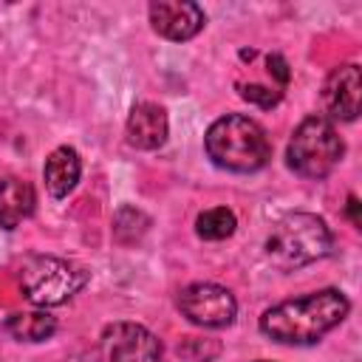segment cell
Returning a JSON list of instances; mask_svg holds the SVG:
<instances>
[{
	"label": "cell",
	"instance_id": "16",
	"mask_svg": "<svg viewBox=\"0 0 362 362\" xmlns=\"http://www.w3.org/2000/svg\"><path fill=\"white\" fill-rule=\"evenodd\" d=\"M269 74L280 82V88H283V85L288 82V76H291V74H288V65H286V59H283L280 54H272V57H269Z\"/></svg>",
	"mask_w": 362,
	"mask_h": 362
},
{
	"label": "cell",
	"instance_id": "14",
	"mask_svg": "<svg viewBox=\"0 0 362 362\" xmlns=\"http://www.w3.org/2000/svg\"><path fill=\"white\" fill-rule=\"evenodd\" d=\"M235 226H238L235 212L226 206H212L195 218V232L201 240H223L235 232Z\"/></svg>",
	"mask_w": 362,
	"mask_h": 362
},
{
	"label": "cell",
	"instance_id": "9",
	"mask_svg": "<svg viewBox=\"0 0 362 362\" xmlns=\"http://www.w3.org/2000/svg\"><path fill=\"white\" fill-rule=\"evenodd\" d=\"M359 99H362V71L356 62L339 65L328 74L322 88V102L328 113L339 122H354L359 116Z\"/></svg>",
	"mask_w": 362,
	"mask_h": 362
},
{
	"label": "cell",
	"instance_id": "13",
	"mask_svg": "<svg viewBox=\"0 0 362 362\" xmlns=\"http://www.w3.org/2000/svg\"><path fill=\"white\" fill-rule=\"evenodd\" d=\"M6 331L20 342H42L54 337L57 320L45 311H17L6 317Z\"/></svg>",
	"mask_w": 362,
	"mask_h": 362
},
{
	"label": "cell",
	"instance_id": "1",
	"mask_svg": "<svg viewBox=\"0 0 362 362\" xmlns=\"http://www.w3.org/2000/svg\"><path fill=\"white\" fill-rule=\"evenodd\" d=\"M351 311L339 288H320L294 300H283L260 314V334L283 345H314L337 328Z\"/></svg>",
	"mask_w": 362,
	"mask_h": 362
},
{
	"label": "cell",
	"instance_id": "8",
	"mask_svg": "<svg viewBox=\"0 0 362 362\" xmlns=\"http://www.w3.org/2000/svg\"><path fill=\"white\" fill-rule=\"evenodd\" d=\"M147 11H150L153 31L173 42L192 40L206 23L204 8L189 0H158V3H150Z\"/></svg>",
	"mask_w": 362,
	"mask_h": 362
},
{
	"label": "cell",
	"instance_id": "5",
	"mask_svg": "<svg viewBox=\"0 0 362 362\" xmlns=\"http://www.w3.org/2000/svg\"><path fill=\"white\" fill-rule=\"evenodd\" d=\"M90 280V272L74 260L54 255H34L20 266L23 297L40 308H54L79 294Z\"/></svg>",
	"mask_w": 362,
	"mask_h": 362
},
{
	"label": "cell",
	"instance_id": "7",
	"mask_svg": "<svg viewBox=\"0 0 362 362\" xmlns=\"http://www.w3.org/2000/svg\"><path fill=\"white\" fill-rule=\"evenodd\" d=\"M181 314L201 328H226L238 314L235 294L218 283H189L178 294Z\"/></svg>",
	"mask_w": 362,
	"mask_h": 362
},
{
	"label": "cell",
	"instance_id": "10",
	"mask_svg": "<svg viewBox=\"0 0 362 362\" xmlns=\"http://www.w3.org/2000/svg\"><path fill=\"white\" fill-rule=\"evenodd\" d=\"M170 133V122H167V110L156 102H139L133 105L127 124H124V136L127 144L136 150H158L167 141Z\"/></svg>",
	"mask_w": 362,
	"mask_h": 362
},
{
	"label": "cell",
	"instance_id": "2",
	"mask_svg": "<svg viewBox=\"0 0 362 362\" xmlns=\"http://www.w3.org/2000/svg\"><path fill=\"white\" fill-rule=\"evenodd\" d=\"M204 150L215 167L229 173H257L272 158L266 130L240 113H226L212 122L204 136Z\"/></svg>",
	"mask_w": 362,
	"mask_h": 362
},
{
	"label": "cell",
	"instance_id": "17",
	"mask_svg": "<svg viewBox=\"0 0 362 362\" xmlns=\"http://www.w3.org/2000/svg\"><path fill=\"white\" fill-rule=\"evenodd\" d=\"M348 215H351L354 226H359V223H362V221H359V201H356V195H351V198H348Z\"/></svg>",
	"mask_w": 362,
	"mask_h": 362
},
{
	"label": "cell",
	"instance_id": "15",
	"mask_svg": "<svg viewBox=\"0 0 362 362\" xmlns=\"http://www.w3.org/2000/svg\"><path fill=\"white\" fill-rule=\"evenodd\" d=\"M240 96H243L246 102L257 105V107H274V105L280 102L283 90H277V88H266V85L252 82V85H240Z\"/></svg>",
	"mask_w": 362,
	"mask_h": 362
},
{
	"label": "cell",
	"instance_id": "3",
	"mask_svg": "<svg viewBox=\"0 0 362 362\" xmlns=\"http://www.w3.org/2000/svg\"><path fill=\"white\" fill-rule=\"evenodd\" d=\"M334 235L314 212H291L280 218L266 238V257L280 272H294L322 260L331 252Z\"/></svg>",
	"mask_w": 362,
	"mask_h": 362
},
{
	"label": "cell",
	"instance_id": "12",
	"mask_svg": "<svg viewBox=\"0 0 362 362\" xmlns=\"http://www.w3.org/2000/svg\"><path fill=\"white\" fill-rule=\"evenodd\" d=\"M79 173H82V158L74 147L62 144L57 147L48 158H45V167H42V178H45V187L54 198H65L76 181H79Z\"/></svg>",
	"mask_w": 362,
	"mask_h": 362
},
{
	"label": "cell",
	"instance_id": "4",
	"mask_svg": "<svg viewBox=\"0 0 362 362\" xmlns=\"http://www.w3.org/2000/svg\"><path fill=\"white\" fill-rule=\"evenodd\" d=\"M345 156V141L331 119L325 116H305L286 147V164L303 178H325Z\"/></svg>",
	"mask_w": 362,
	"mask_h": 362
},
{
	"label": "cell",
	"instance_id": "6",
	"mask_svg": "<svg viewBox=\"0 0 362 362\" xmlns=\"http://www.w3.org/2000/svg\"><path fill=\"white\" fill-rule=\"evenodd\" d=\"M93 362H164L161 342L139 322H113L102 331Z\"/></svg>",
	"mask_w": 362,
	"mask_h": 362
},
{
	"label": "cell",
	"instance_id": "18",
	"mask_svg": "<svg viewBox=\"0 0 362 362\" xmlns=\"http://www.w3.org/2000/svg\"><path fill=\"white\" fill-rule=\"evenodd\" d=\"M257 362H266V359H257Z\"/></svg>",
	"mask_w": 362,
	"mask_h": 362
},
{
	"label": "cell",
	"instance_id": "11",
	"mask_svg": "<svg viewBox=\"0 0 362 362\" xmlns=\"http://www.w3.org/2000/svg\"><path fill=\"white\" fill-rule=\"evenodd\" d=\"M37 206V192L25 178L8 175L0 181V226L3 229H17L25 218H31Z\"/></svg>",
	"mask_w": 362,
	"mask_h": 362
}]
</instances>
